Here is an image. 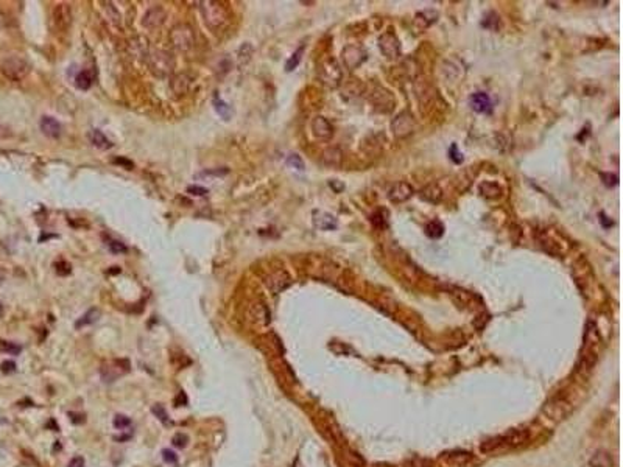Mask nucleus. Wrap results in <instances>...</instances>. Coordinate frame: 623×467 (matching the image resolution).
<instances>
[{"mask_svg":"<svg viewBox=\"0 0 623 467\" xmlns=\"http://www.w3.org/2000/svg\"><path fill=\"white\" fill-rule=\"evenodd\" d=\"M187 192H189L190 195H195V196H204V195H207V193H209V190H207V189H204V187H199V185H192V187H189V189H187Z\"/></svg>","mask_w":623,"mask_h":467,"instance_id":"nucleus-46","label":"nucleus"},{"mask_svg":"<svg viewBox=\"0 0 623 467\" xmlns=\"http://www.w3.org/2000/svg\"><path fill=\"white\" fill-rule=\"evenodd\" d=\"M152 411H153V414L158 417V419L164 424V425H168L170 424V421H168V414H167V410L162 407V405H155L153 408H152Z\"/></svg>","mask_w":623,"mask_h":467,"instance_id":"nucleus-39","label":"nucleus"},{"mask_svg":"<svg viewBox=\"0 0 623 467\" xmlns=\"http://www.w3.org/2000/svg\"><path fill=\"white\" fill-rule=\"evenodd\" d=\"M75 84L80 90H87L94 84V73L91 70H81L77 78H75Z\"/></svg>","mask_w":623,"mask_h":467,"instance_id":"nucleus-29","label":"nucleus"},{"mask_svg":"<svg viewBox=\"0 0 623 467\" xmlns=\"http://www.w3.org/2000/svg\"><path fill=\"white\" fill-rule=\"evenodd\" d=\"M0 315H2V305H0Z\"/></svg>","mask_w":623,"mask_h":467,"instance_id":"nucleus-53","label":"nucleus"},{"mask_svg":"<svg viewBox=\"0 0 623 467\" xmlns=\"http://www.w3.org/2000/svg\"><path fill=\"white\" fill-rule=\"evenodd\" d=\"M313 225L315 228H318L319 231H334L338 226V221L337 218L329 213V212H322V210H315L313 212Z\"/></svg>","mask_w":623,"mask_h":467,"instance_id":"nucleus-18","label":"nucleus"},{"mask_svg":"<svg viewBox=\"0 0 623 467\" xmlns=\"http://www.w3.org/2000/svg\"><path fill=\"white\" fill-rule=\"evenodd\" d=\"M108 248L112 254H125L128 251V248L125 246V243H122L120 240H109Z\"/></svg>","mask_w":623,"mask_h":467,"instance_id":"nucleus-38","label":"nucleus"},{"mask_svg":"<svg viewBox=\"0 0 623 467\" xmlns=\"http://www.w3.org/2000/svg\"><path fill=\"white\" fill-rule=\"evenodd\" d=\"M391 130L396 137H407L413 133L414 130V120L410 112H401L393 121H391Z\"/></svg>","mask_w":623,"mask_h":467,"instance_id":"nucleus-10","label":"nucleus"},{"mask_svg":"<svg viewBox=\"0 0 623 467\" xmlns=\"http://www.w3.org/2000/svg\"><path fill=\"white\" fill-rule=\"evenodd\" d=\"M30 69L32 67L28 64V61L25 58H22V56H17V55L7 56L2 61V66H0L2 73L11 81H22L30 73Z\"/></svg>","mask_w":623,"mask_h":467,"instance_id":"nucleus-5","label":"nucleus"},{"mask_svg":"<svg viewBox=\"0 0 623 467\" xmlns=\"http://www.w3.org/2000/svg\"><path fill=\"white\" fill-rule=\"evenodd\" d=\"M287 164H288L290 167H293L294 170H299V171L304 170V162H303V159L299 158L298 154H290V156L287 158Z\"/></svg>","mask_w":623,"mask_h":467,"instance_id":"nucleus-42","label":"nucleus"},{"mask_svg":"<svg viewBox=\"0 0 623 467\" xmlns=\"http://www.w3.org/2000/svg\"><path fill=\"white\" fill-rule=\"evenodd\" d=\"M70 271H72V266L67 262L61 260V262L56 263V273L60 276H67V274H70Z\"/></svg>","mask_w":623,"mask_h":467,"instance_id":"nucleus-44","label":"nucleus"},{"mask_svg":"<svg viewBox=\"0 0 623 467\" xmlns=\"http://www.w3.org/2000/svg\"><path fill=\"white\" fill-rule=\"evenodd\" d=\"M192 84H193V75L189 72L174 73V75L170 78V89L176 97L186 95L190 90Z\"/></svg>","mask_w":623,"mask_h":467,"instance_id":"nucleus-11","label":"nucleus"},{"mask_svg":"<svg viewBox=\"0 0 623 467\" xmlns=\"http://www.w3.org/2000/svg\"><path fill=\"white\" fill-rule=\"evenodd\" d=\"M98 318H100V310L98 308H91L78 319L77 323H75V329H81V327L91 326L95 321H98Z\"/></svg>","mask_w":623,"mask_h":467,"instance_id":"nucleus-28","label":"nucleus"},{"mask_svg":"<svg viewBox=\"0 0 623 467\" xmlns=\"http://www.w3.org/2000/svg\"><path fill=\"white\" fill-rule=\"evenodd\" d=\"M69 417L73 424H81L84 422V416L83 414H77V413H69Z\"/></svg>","mask_w":623,"mask_h":467,"instance_id":"nucleus-50","label":"nucleus"},{"mask_svg":"<svg viewBox=\"0 0 623 467\" xmlns=\"http://www.w3.org/2000/svg\"><path fill=\"white\" fill-rule=\"evenodd\" d=\"M253 52H254V48L249 42L242 44L240 48H239V66H245V64H248L249 61H251Z\"/></svg>","mask_w":623,"mask_h":467,"instance_id":"nucleus-32","label":"nucleus"},{"mask_svg":"<svg viewBox=\"0 0 623 467\" xmlns=\"http://www.w3.org/2000/svg\"><path fill=\"white\" fill-rule=\"evenodd\" d=\"M411 195H413V187H411L408 182L399 181V182H396V184L390 189V192H388V200H390L391 203H404V201H407V200L411 198Z\"/></svg>","mask_w":623,"mask_h":467,"instance_id":"nucleus-16","label":"nucleus"},{"mask_svg":"<svg viewBox=\"0 0 623 467\" xmlns=\"http://www.w3.org/2000/svg\"><path fill=\"white\" fill-rule=\"evenodd\" d=\"M318 78L321 80L322 84H326L331 89H335L341 84L343 80V70L340 69V64L334 58H324L318 63Z\"/></svg>","mask_w":623,"mask_h":467,"instance_id":"nucleus-4","label":"nucleus"},{"mask_svg":"<svg viewBox=\"0 0 623 467\" xmlns=\"http://www.w3.org/2000/svg\"><path fill=\"white\" fill-rule=\"evenodd\" d=\"M480 193L483 196H486V198H489V200H494V198H498V196L502 195V187L498 185L497 182L486 181V182L480 184Z\"/></svg>","mask_w":623,"mask_h":467,"instance_id":"nucleus-26","label":"nucleus"},{"mask_svg":"<svg viewBox=\"0 0 623 467\" xmlns=\"http://www.w3.org/2000/svg\"><path fill=\"white\" fill-rule=\"evenodd\" d=\"M449 156H451V159H452L455 164H461V162H463V154H461V153H458V148H457V145H455V143L451 146V151H449Z\"/></svg>","mask_w":623,"mask_h":467,"instance_id":"nucleus-45","label":"nucleus"},{"mask_svg":"<svg viewBox=\"0 0 623 467\" xmlns=\"http://www.w3.org/2000/svg\"><path fill=\"white\" fill-rule=\"evenodd\" d=\"M426 234H427L430 238H439V237L444 234V226H442V223H441V221H438V220L430 221V223L426 226Z\"/></svg>","mask_w":623,"mask_h":467,"instance_id":"nucleus-33","label":"nucleus"},{"mask_svg":"<svg viewBox=\"0 0 623 467\" xmlns=\"http://www.w3.org/2000/svg\"><path fill=\"white\" fill-rule=\"evenodd\" d=\"M429 14H430V11H424V13H418V14L414 16L413 25H418L419 22H422L421 25L416 28V30H418V33H421V32H424V30H427V28L432 25V23L436 20L438 14H435V16H432V17H429Z\"/></svg>","mask_w":623,"mask_h":467,"instance_id":"nucleus-27","label":"nucleus"},{"mask_svg":"<svg viewBox=\"0 0 623 467\" xmlns=\"http://www.w3.org/2000/svg\"><path fill=\"white\" fill-rule=\"evenodd\" d=\"M321 161H322L324 165L332 167V168H338L343 164V153L338 148H328V150H324Z\"/></svg>","mask_w":623,"mask_h":467,"instance_id":"nucleus-21","label":"nucleus"},{"mask_svg":"<svg viewBox=\"0 0 623 467\" xmlns=\"http://www.w3.org/2000/svg\"><path fill=\"white\" fill-rule=\"evenodd\" d=\"M590 467H612V458L608 452H597L590 459Z\"/></svg>","mask_w":623,"mask_h":467,"instance_id":"nucleus-30","label":"nucleus"},{"mask_svg":"<svg viewBox=\"0 0 623 467\" xmlns=\"http://www.w3.org/2000/svg\"><path fill=\"white\" fill-rule=\"evenodd\" d=\"M39 127H41V131H42L47 137H50V139H58V137L61 136V125H60V121H58L56 118H53V117H50V115H44V117L41 118Z\"/></svg>","mask_w":623,"mask_h":467,"instance_id":"nucleus-20","label":"nucleus"},{"mask_svg":"<svg viewBox=\"0 0 623 467\" xmlns=\"http://www.w3.org/2000/svg\"><path fill=\"white\" fill-rule=\"evenodd\" d=\"M382 213H383V210H377V212H374L372 216H371V223L376 229H385L388 226V221L385 220V216H382Z\"/></svg>","mask_w":623,"mask_h":467,"instance_id":"nucleus-35","label":"nucleus"},{"mask_svg":"<svg viewBox=\"0 0 623 467\" xmlns=\"http://www.w3.org/2000/svg\"><path fill=\"white\" fill-rule=\"evenodd\" d=\"M89 140H91V143L95 146V148H98V150H109V148H112V142L100 131V130H92L91 133H89Z\"/></svg>","mask_w":623,"mask_h":467,"instance_id":"nucleus-22","label":"nucleus"},{"mask_svg":"<svg viewBox=\"0 0 623 467\" xmlns=\"http://www.w3.org/2000/svg\"><path fill=\"white\" fill-rule=\"evenodd\" d=\"M165 19H167V13L162 8V5H153L145 11L143 19H142V25L153 30V28L161 27L165 22Z\"/></svg>","mask_w":623,"mask_h":467,"instance_id":"nucleus-12","label":"nucleus"},{"mask_svg":"<svg viewBox=\"0 0 623 467\" xmlns=\"http://www.w3.org/2000/svg\"><path fill=\"white\" fill-rule=\"evenodd\" d=\"M312 133L319 140H331L334 136V127L326 117H315L312 120Z\"/></svg>","mask_w":623,"mask_h":467,"instance_id":"nucleus-15","label":"nucleus"},{"mask_svg":"<svg viewBox=\"0 0 623 467\" xmlns=\"http://www.w3.org/2000/svg\"><path fill=\"white\" fill-rule=\"evenodd\" d=\"M131 425V419L128 416H125V414H117L115 417H114V427L117 428V430H123V428H128Z\"/></svg>","mask_w":623,"mask_h":467,"instance_id":"nucleus-40","label":"nucleus"},{"mask_svg":"<svg viewBox=\"0 0 623 467\" xmlns=\"http://www.w3.org/2000/svg\"><path fill=\"white\" fill-rule=\"evenodd\" d=\"M530 439V433L527 428H514L507 431L505 434H500L497 438H492L489 441H486L485 444L480 447V450L483 453H491V452H497V450H508V449H516L523 446L525 442H528Z\"/></svg>","mask_w":623,"mask_h":467,"instance_id":"nucleus-1","label":"nucleus"},{"mask_svg":"<svg viewBox=\"0 0 623 467\" xmlns=\"http://www.w3.org/2000/svg\"><path fill=\"white\" fill-rule=\"evenodd\" d=\"M469 106L472 108L473 112L479 114H489L492 111V102L488 94L485 92H476L469 97Z\"/></svg>","mask_w":623,"mask_h":467,"instance_id":"nucleus-17","label":"nucleus"},{"mask_svg":"<svg viewBox=\"0 0 623 467\" xmlns=\"http://www.w3.org/2000/svg\"><path fill=\"white\" fill-rule=\"evenodd\" d=\"M343 61L346 67L349 69H357L365 59H366V52L360 45H347L343 50Z\"/></svg>","mask_w":623,"mask_h":467,"instance_id":"nucleus-14","label":"nucleus"},{"mask_svg":"<svg viewBox=\"0 0 623 467\" xmlns=\"http://www.w3.org/2000/svg\"><path fill=\"white\" fill-rule=\"evenodd\" d=\"M16 371V363L14 361H4L2 363V372L5 374H11Z\"/></svg>","mask_w":623,"mask_h":467,"instance_id":"nucleus-47","label":"nucleus"},{"mask_svg":"<svg viewBox=\"0 0 623 467\" xmlns=\"http://www.w3.org/2000/svg\"><path fill=\"white\" fill-rule=\"evenodd\" d=\"M53 25L60 33H66L72 25V8L69 4H58L52 11Z\"/></svg>","mask_w":623,"mask_h":467,"instance_id":"nucleus-9","label":"nucleus"},{"mask_svg":"<svg viewBox=\"0 0 623 467\" xmlns=\"http://www.w3.org/2000/svg\"><path fill=\"white\" fill-rule=\"evenodd\" d=\"M379 48L383 56L390 59H396L401 56V41L393 32H387L379 38Z\"/></svg>","mask_w":623,"mask_h":467,"instance_id":"nucleus-8","label":"nucleus"},{"mask_svg":"<svg viewBox=\"0 0 623 467\" xmlns=\"http://www.w3.org/2000/svg\"><path fill=\"white\" fill-rule=\"evenodd\" d=\"M249 315H251V318L254 319L256 323H260V324H268L270 323V313H268L265 304H253Z\"/></svg>","mask_w":623,"mask_h":467,"instance_id":"nucleus-25","label":"nucleus"},{"mask_svg":"<svg viewBox=\"0 0 623 467\" xmlns=\"http://www.w3.org/2000/svg\"><path fill=\"white\" fill-rule=\"evenodd\" d=\"M199 11L206 22V25L211 30H220L228 23L229 20V11L221 2H215V0H204L199 2Z\"/></svg>","mask_w":623,"mask_h":467,"instance_id":"nucleus-2","label":"nucleus"},{"mask_svg":"<svg viewBox=\"0 0 623 467\" xmlns=\"http://www.w3.org/2000/svg\"><path fill=\"white\" fill-rule=\"evenodd\" d=\"M290 282H291V279H290L288 273L284 271V269H278V271L271 273V274L265 279V285H266L268 290H270L271 293H274V294H278V293H281L282 290H285V288L290 285Z\"/></svg>","mask_w":623,"mask_h":467,"instance_id":"nucleus-13","label":"nucleus"},{"mask_svg":"<svg viewBox=\"0 0 623 467\" xmlns=\"http://www.w3.org/2000/svg\"><path fill=\"white\" fill-rule=\"evenodd\" d=\"M421 198L426 200L429 203H439L442 200V190L439 189V185L436 184H429L421 190Z\"/></svg>","mask_w":623,"mask_h":467,"instance_id":"nucleus-23","label":"nucleus"},{"mask_svg":"<svg viewBox=\"0 0 623 467\" xmlns=\"http://www.w3.org/2000/svg\"><path fill=\"white\" fill-rule=\"evenodd\" d=\"M162 458H164V461H165L167 464H176V462H178V455L174 453L173 450H170V449H164V450H162Z\"/></svg>","mask_w":623,"mask_h":467,"instance_id":"nucleus-43","label":"nucleus"},{"mask_svg":"<svg viewBox=\"0 0 623 467\" xmlns=\"http://www.w3.org/2000/svg\"><path fill=\"white\" fill-rule=\"evenodd\" d=\"M229 173V168H226V167H221V168H209V170H204V171H201V173L198 175V178L199 176H217V178H220V176H224V175H228Z\"/></svg>","mask_w":623,"mask_h":467,"instance_id":"nucleus-37","label":"nucleus"},{"mask_svg":"<svg viewBox=\"0 0 623 467\" xmlns=\"http://www.w3.org/2000/svg\"><path fill=\"white\" fill-rule=\"evenodd\" d=\"M214 108H215L217 114H218L223 120H229V118H231L232 109H231V106H229L226 102H223L221 98H215V100H214Z\"/></svg>","mask_w":623,"mask_h":467,"instance_id":"nucleus-31","label":"nucleus"},{"mask_svg":"<svg viewBox=\"0 0 623 467\" xmlns=\"http://www.w3.org/2000/svg\"><path fill=\"white\" fill-rule=\"evenodd\" d=\"M130 52H131L133 56L145 58V59H146V56H148V53H150L148 41L143 39V38H136V39H133V41L130 42Z\"/></svg>","mask_w":623,"mask_h":467,"instance_id":"nucleus-24","label":"nucleus"},{"mask_svg":"<svg viewBox=\"0 0 623 467\" xmlns=\"http://www.w3.org/2000/svg\"><path fill=\"white\" fill-rule=\"evenodd\" d=\"M171 442H173V446H174V447H178V449H184V447H187L189 436H187V434H184V433H176V434L173 436Z\"/></svg>","mask_w":623,"mask_h":467,"instance_id":"nucleus-41","label":"nucleus"},{"mask_svg":"<svg viewBox=\"0 0 623 467\" xmlns=\"http://www.w3.org/2000/svg\"><path fill=\"white\" fill-rule=\"evenodd\" d=\"M369 103L374 106V109L379 112H391L394 108V97L391 95L390 90L376 86L369 94Z\"/></svg>","mask_w":623,"mask_h":467,"instance_id":"nucleus-7","label":"nucleus"},{"mask_svg":"<svg viewBox=\"0 0 623 467\" xmlns=\"http://www.w3.org/2000/svg\"><path fill=\"white\" fill-rule=\"evenodd\" d=\"M411 467H432L429 459H414L411 461Z\"/></svg>","mask_w":623,"mask_h":467,"instance_id":"nucleus-49","label":"nucleus"},{"mask_svg":"<svg viewBox=\"0 0 623 467\" xmlns=\"http://www.w3.org/2000/svg\"><path fill=\"white\" fill-rule=\"evenodd\" d=\"M170 42L173 48H176L178 52H189L195 45V33L193 28L187 23H178L174 25L170 32Z\"/></svg>","mask_w":623,"mask_h":467,"instance_id":"nucleus-6","label":"nucleus"},{"mask_svg":"<svg viewBox=\"0 0 623 467\" xmlns=\"http://www.w3.org/2000/svg\"><path fill=\"white\" fill-rule=\"evenodd\" d=\"M441 458H442V461H446L447 464L458 465V467L467 465V464H470V462L473 461V455H472L470 452H466V450H454V452H449V453H444Z\"/></svg>","mask_w":623,"mask_h":467,"instance_id":"nucleus-19","label":"nucleus"},{"mask_svg":"<svg viewBox=\"0 0 623 467\" xmlns=\"http://www.w3.org/2000/svg\"><path fill=\"white\" fill-rule=\"evenodd\" d=\"M174 405H176V407H181V405L186 407L187 405V396L184 394V392H180L178 397L174 399Z\"/></svg>","mask_w":623,"mask_h":467,"instance_id":"nucleus-51","label":"nucleus"},{"mask_svg":"<svg viewBox=\"0 0 623 467\" xmlns=\"http://www.w3.org/2000/svg\"><path fill=\"white\" fill-rule=\"evenodd\" d=\"M146 63H148V67H150V70H152V73L155 77H158V78L173 77L174 59H173L171 53H168L167 50H162V48L150 50V53L146 56Z\"/></svg>","mask_w":623,"mask_h":467,"instance_id":"nucleus-3","label":"nucleus"},{"mask_svg":"<svg viewBox=\"0 0 623 467\" xmlns=\"http://www.w3.org/2000/svg\"><path fill=\"white\" fill-rule=\"evenodd\" d=\"M67 467H84V458H83V456H75V458H72Z\"/></svg>","mask_w":623,"mask_h":467,"instance_id":"nucleus-48","label":"nucleus"},{"mask_svg":"<svg viewBox=\"0 0 623 467\" xmlns=\"http://www.w3.org/2000/svg\"><path fill=\"white\" fill-rule=\"evenodd\" d=\"M303 53H304V45L299 47L298 50L290 56V59L287 61V64H285V70H287V72H291V70H294V69L298 67V64L301 63V59H303Z\"/></svg>","mask_w":623,"mask_h":467,"instance_id":"nucleus-34","label":"nucleus"},{"mask_svg":"<svg viewBox=\"0 0 623 467\" xmlns=\"http://www.w3.org/2000/svg\"><path fill=\"white\" fill-rule=\"evenodd\" d=\"M7 136H8V130H7L5 127L0 125V139H4V137H7Z\"/></svg>","mask_w":623,"mask_h":467,"instance_id":"nucleus-52","label":"nucleus"},{"mask_svg":"<svg viewBox=\"0 0 623 467\" xmlns=\"http://www.w3.org/2000/svg\"><path fill=\"white\" fill-rule=\"evenodd\" d=\"M0 351H2V352H7V354H11V355H17V354H20L22 348H20V346H17L16 343H10V341H4V339H0Z\"/></svg>","mask_w":623,"mask_h":467,"instance_id":"nucleus-36","label":"nucleus"}]
</instances>
